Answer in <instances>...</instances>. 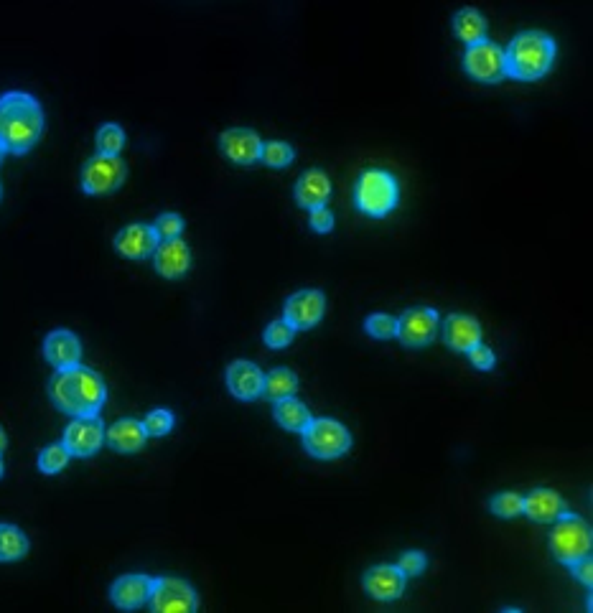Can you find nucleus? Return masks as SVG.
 Listing matches in <instances>:
<instances>
[{
  "label": "nucleus",
  "instance_id": "nucleus-1",
  "mask_svg": "<svg viewBox=\"0 0 593 613\" xmlns=\"http://www.w3.org/2000/svg\"><path fill=\"white\" fill-rule=\"evenodd\" d=\"M49 397L62 413L72 418H90L100 415L107 402L105 379L90 367L74 364V367L56 369L49 379Z\"/></svg>",
  "mask_w": 593,
  "mask_h": 613
},
{
  "label": "nucleus",
  "instance_id": "nucleus-2",
  "mask_svg": "<svg viewBox=\"0 0 593 613\" xmlns=\"http://www.w3.org/2000/svg\"><path fill=\"white\" fill-rule=\"evenodd\" d=\"M44 133V110L26 92H6L0 97V148L11 156H23Z\"/></svg>",
  "mask_w": 593,
  "mask_h": 613
},
{
  "label": "nucleus",
  "instance_id": "nucleus-3",
  "mask_svg": "<svg viewBox=\"0 0 593 613\" xmlns=\"http://www.w3.org/2000/svg\"><path fill=\"white\" fill-rule=\"evenodd\" d=\"M555 62V41L543 31H522L504 49V72L517 82H538Z\"/></svg>",
  "mask_w": 593,
  "mask_h": 613
},
{
  "label": "nucleus",
  "instance_id": "nucleus-4",
  "mask_svg": "<svg viewBox=\"0 0 593 613\" xmlns=\"http://www.w3.org/2000/svg\"><path fill=\"white\" fill-rule=\"evenodd\" d=\"M400 201V186L398 179L392 173L382 171V168H370L359 176L357 186H354V204L362 214L372 219H382L398 209Z\"/></svg>",
  "mask_w": 593,
  "mask_h": 613
},
{
  "label": "nucleus",
  "instance_id": "nucleus-5",
  "mask_svg": "<svg viewBox=\"0 0 593 613\" xmlns=\"http://www.w3.org/2000/svg\"><path fill=\"white\" fill-rule=\"evenodd\" d=\"M591 547V527H588L578 514L566 509V512L555 519L553 530H550V552H553V558L558 560V563L571 568V565L581 563L583 558L591 555Z\"/></svg>",
  "mask_w": 593,
  "mask_h": 613
},
{
  "label": "nucleus",
  "instance_id": "nucleus-6",
  "mask_svg": "<svg viewBox=\"0 0 593 613\" xmlns=\"http://www.w3.org/2000/svg\"><path fill=\"white\" fill-rule=\"evenodd\" d=\"M303 448L308 456L319 458V461H334L349 453L352 448V435L339 420L331 418H311L306 428L301 430Z\"/></svg>",
  "mask_w": 593,
  "mask_h": 613
},
{
  "label": "nucleus",
  "instance_id": "nucleus-7",
  "mask_svg": "<svg viewBox=\"0 0 593 613\" xmlns=\"http://www.w3.org/2000/svg\"><path fill=\"white\" fill-rule=\"evenodd\" d=\"M128 168L120 156H107L97 153L82 168V191L90 196H105L118 191L123 186Z\"/></svg>",
  "mask_w": 593,
  "mask_h": 613
},
{
  "label": "nucleus",
  "instance_id": "nucleus-8",
  "mask_svg": "<svg viewBox=\"0 0 593 613\" xmlns=\"http://www.w3.org/2000/svg\"><path fill=\"white\" fill-rule=\"evenodd\" d=\"M148 603L156 613H194L199 608L196 591L181 578H153Z\"/></svg>",
  "mask_w": 593,
  "mask_h": 613
},
{
  "label": "nucleus",
  "instance_id": "nucleus-9",
  "mask_svg": "<svg viewBox=\"0 0 593 613\" xmlns=\"http://www.w3.org/2000/svg\"><path fill=\"white\" fill-rule=\"evenodd\" d=\"M464 69L474 82L497 84L507 77L504 72V49L492 41H479V44L466 46Z\"/></svg>",
  "mask_w": 593,
  "mask_h": 613
},
{
  "label": "nucleus",
  "instance_id": "nucleus-10",
  "mask_svg": "<svg viewBox=\"0 0 593 613\" xmlns=\"http://www.w3.org/2000/svg\"><path fill=\"white\" fill-rule=\"evenodd\" d=\"M441 329V316L433 308H408L398 318V339L408 349H423L431 344Z\"/></svg>",
  "mask_w": 593,
  "mask_h": 613
},
{
  "label": "nucleus",
  "instance_id": "nucleus-11",
  "mask_svg": "<svg viewBox=\"0 0 593 613\" xmlns=\"http://www.w3.org/2000/svg\"><path fill=\"white\" fill-rule=\"evenodd\" d=\"M326 311V298L321 290H298L283 306V321L293 331H308L321 324Z\"/></svg>",
  "mask_w": 593,
  "mask_h": 613
},
{
  "label": "nucleus",
  "instance_id": "nucleus-12",
  "mask_svg": "<svg viewBox=\"0 0 593 613\" xmlns=\"http://www.w3.org/2000/svg\"><path fill=\"white\" fill-rule=\"evenodd\" d=\"M105 443V425H102L100 415H90V418H74L67 425L62 438V446L67 448L69 456L74 458H90Z\"/></svg>",
  "mask_w": 593,
  "mask_h": 613
},
{
  "label": "nucleus",
  "instance_id": "nucleus-13",
  "mask_svg": "<svg viewBox=\"0 0 593 613\" xmlns=\"http://www.w3.org/2000/svg\"><path fill=\"white\" fill-rule=\"evenodd\" d=\"M219 151L227 161L237 163V166H252L260 161L263 140L250 128H230L219 135Z\"/></svg>",
  "mask_w": 593,
  "mask_h": 613
},
{
  "label": "nucleus",
  "instance_id": "nucleus-14",
  "mask_svg": "<svg viewBox=\"0 0 593 613\" xmlns=\"http://www.w3.org/2000/svg\"><path fill=\"white\" fill-rule=\"evenodd\" d=\"M438 331L443 336V344L451 352L466 354L476 344H482V326H479L476 318L464 316V313H451L446 321H441V329Z\"/></svg>",
  "mask_w": 593,
  "mask_h": 613
},
{
  "label": "nucleus",
  "instance_id": "nucleus-15",
  "mask_svg": "<svg viewBox=\"0 0 593 613\" xmlns=\"http://www.w3.org/2000/svg\"><path fill=\"white\" fill-rule=\"evenodd\" d=\"M151 257L156 273L166 280L184 278L191 268V250L184 240H179V237H176V240L158 242Z\"/></svg>",
  "mask_w": 593,
  "mask_h": 613
},
{
  "label": "nucleus",
  "instance_id": "nucleus-16",
  "mask_svg": "<svg viewBox=\"0 0 593 613\" xmlns=\"http://www.w3.org/2000/svg\"><path fill=\"white\" fill-rule=\"evenodd\" d=\"M362 586L367 596L375 598V601H398L405 591V575L400 573L398 565H377V568H370L364 573Z\"/></svg>",
  "mask_w": 593,
  "mask_h": 613
},
{
  "label": "nucleus",
  "instance_id": "nucleus-17",
  "mask_svg": "<svg viewBox=\"0 0 593 613\" xmlns=\"http://www.w3.org/2000/svg\"><path fill=\"white\" fill-rule=\"evenodd\" d=\"M158 245V237L153 232L151 224L135 222L123 227L115 235V250L118 255H123L125 260H146V257L153 255Z\"/></svg>",
  "mask_w": 593,
  "mask_h": 613
},
{
  "label": "nucleus",
  "instance_id": "nucleus-18",
  "mask_svg": "<svg viewBox=\"0 0 593 613\" xmlns=\"http://www.w3.org/2000/svg\"><path fill=\"white\" fill-rule=\"evenodd\" d=\"M263 382L265 374L260 372V367H255L247 359H237L227 367V390H230L232 397L242 402L258 400L263 395Z\"/></svg>",
  "mask_w": 593,
  "mask_h": 613
},
{
  "label": "nucleus",
  "instance_id": "nucleus-19",
  "mask_svg": "<svg viewBox=\"0 0 593 613\" xmlns=\"http://www.w3.org/2000/svg\"><path fill=\"white\" fill-rule=\"evenodd\" d=\"M153 578L143 573H130L118 578L110 588V601L115 603L123 611H133V608L146 606L148 598H151Z\"/></svg>",
  "mask_w": 593,
  "mask_h": 613
},
{
  "label": "nucleus",
  "instance_id": "nucleus-20",
  "mask_svg": "<svg viewBox=\"0 0 593 613\" xmlns=\"http://www.w3.org/2000/svg\"><path fill=\"white\" fill-rule=\"evenodd\" d=\"M44 357L56 369L74 367V364L82 362V341L67 329L51 331L44 341Z\"/></svg>",
  "mask_w": 593,
  "mask_h": 613
},
{
  "label": "nucleus",
  "instance_id": "nucleus-21",
  "mask_svg": "<svg viewBox=\"0 0 593 613\" xmlns=\"http://www.w3.org/2000/svg\"><path fill=\"white\" fill-rule=\"evenodd\" d=\"M566 512L563 496H558L550 489H532L530 494L522 496V514L538 524H553L560 514Z\"/></svg>",
  "mask_w": 593,
  "mask_h": 613
},
{
  "label": "nucleus",
  "instance_id": "nucleus-22",
  "mask_svg": "<svg viewBox=\"0 0 593 613\" xmlns=\"http://www.w3.org/2000/svg\"><path fill=\"white\" fill-rule=\"evenodd\" d=\"M296 204L301 209H319V207H326V201H329L331 196V181L329 176H326L321 168H311V171H306L298 179L296 184Z\"/></svg>",
  "mask_w": 593,
  "mask_h": 613
},
{
  "label": "nucleus",
  "instance_id": "nucleus-23",
  "mask_svg": "<svg viewBox=\"0 0 593 613\" xmlns=\"http://www.w3.org/2000/svg\"><path fill=\"white\" fill-rule=\"evenodd\" d=\"M146 441L148 433L140 420L125 418L105 428V443L118 453H138L140 448L146 446Z\"/></svg>",
  "mask_w": 593,
  "mask_h": 613
},
{
  "label": "nucleus",
  "instance_id": "nucleus-24",
  "mask_svg": "<svg viewBox=\"0 0 593 613\" xmlns=\"http://www.w3.org/2000/svg\"><path fill=\"white\" fill-rule=\"evenodd\" d=\"M273 418L283 430L301 433V430L308 425V420H311V413H308V407L303 405L301 400H296V397L291 395L283 397V400H275Z\"/></svg>",
  "mask_w": 593,
  "mask_h": 613
},
{
  "label": "nucleus",
  "instance_id": "nucleus-25",
  "mask_svg": "<svg viewBox=\"0 0 593 613\" xmlns=\"http://www.w3.org/2000/svg\"><path fill=\"white\" fill-rule=\"evenodd\" d=\"M454 34L466 46L487 41V21H484V16L476 8H461L454 16Z\"/></svg>",
  "mask_w": 593,
  "mask_h": 613
},
{
  "label": "nucleus",
  "instance_id": "nucleus-26",
  "mask_svg": "<svg viewBox=\"0 0 593 613\" xmlns=\"http://www.w3.org/2000/svg\"><path fill=\"white\" fill-rule=\"evenodd\" d=\"M28 555V537L13 524H0V563H16Z\"/></svg>",
  "mask_w": 593,
  "mask_h": 613
},
{
  "label": "nucleus",
  "instance_id": "nucleus-27",
  "mask_svg": "<svg viewBox=\"0 0 593 613\" xmlns=\"http://www.w3.org/2000/svg\"><path fill=\"white\" fill-rule=\"evenodd\" d=\"M298 390V377L291 372V369L286 367H278L273 369V372L265 374V382H263V395L268 397V400H283V397H291L296 395Z\"/></svg>",
  "mask_w": 593,
  "mask_h": 613
},
{
  "label": "nucleus",
  "instance_id": "nucleus-28",
  "mask_svg": "<svg viewBox=\"0 0 593 613\" xmlns=\"http://www.w3.org/2000/svg\"><path fill=\"white\" fill-rule=\"evenodd\" d=\"M293 158H296V151L286 140H270V143H263V151H260V161L270 168L291 166Z\"/></svg>",
  "mask_w": 593,
  "mask_h": 613
},
{
  "label": "nucleus",
  "instance_id": "nucleus-29",
  "mask_svg": "<svg viewBox=\"0 0 593 613\" xmlns=\"http://www.w3.org/2000/svg\"><path fill=\"white\" fill-rule=\"evenodd\" d=\"M69 458L72 456H69V451L62 443H51V446H46L44 451L39 453V471L46 476L59 474V471L67 469Z\"/></svg>",
  "mask_w": 593,
  "mask_h": 613
},
{
  "label": "nucleus",
  "instance_id": "nucleus-30",
  "mask_svg": "<svg viewBox=\"0 0 593 613\" xmlns=\"http://www.w3.org/2000/svg\"><path fill=\"white\" fill-rule=\"evenodd\" d=\"M125 148V130L115 123H107L97 130V153L118 156Z\"/></svg>",
  "mask_w": 593,
  "mask_h": 613
},
{
  "label": "nucleus",
  "instance_id": "nucleus-31",
  "mask_svg": "<svg viewBox=\"0 0 593 613\" xmlns=\"http://www.w3.org/2000/svg\"><path fill=\"white\" fill-rule=\"evenodd\" d=\"M489 509H492V514H497V517L502 519L520 517L522 496L515 494V491H499V494H494L492 499H489Z\"/></svg>",
  "mask_w": 593,
  "mask_h": 613
},
{
  "label": "nucleus",
  "instance_id": "nucleus-32",
  "mask_svg": "<svg viewBox=\"0 0 593 613\" xmlns=\"http://www.w3.org/2000/svg\"><path fill=\"white\" fill-rule=\"evenodd\" d=\"M364 331H367L372 339H395V334H398V318L387 316V313H372V316H367V321H364Z\"/></svg>",
  "mask_w": 593,
  "mask_h": 613
},
{
  "label": "nucleus",
  "instance_id": "nucleus-33",
  "mask_svg": "<svg viewBox=\"0 0 593 613\" xmlns=\"http://www.w3.org/2000/svg\"><path fill=\"white\" fill-rule=\"evenodd\" d=\"M176 418L171 410H163V407H158V410H151V413L146 415V420H143V428H146L148 438H163V435H168L171 430H174Z\"/></svg>",
  "mask_w": 593,
  "mask_h": 613
},
{
  "label": "nucleus",
  "instance_id": "nucleus-34",
  "mask_svg": "<svg viewBox=\"0 0 593 613\" xmlns=\"http://www.w3.org/2000/svg\"><path fill=\"white\" fill-rule=\"evenodd\" d=\"M151 227H153V232H156L158 242L176 240V237H181V232H184V219L174 212H166V214H161V217H158Z\"/></svg>",
  "mask_w": 593,
  "mask_h": 613
},
{
  "label": "nucleus",
  "instance_id": "nucleus-35",
  "mask_svg": "<svg viewBox=\"0 0 593 613\" xmlns=\"http://www.w3.org/2000/svg\"><path fill=\"white\" fill-rule=\"evenodd\" d=\"M293 336H296V331H293L291 326L283 321V318H280V321H273V324L265 329L263 341H265V346H270V349H286V346L293 341Z\"/></svg>",
  "mask_w": 593,
  "mask_h": 613
},
{
  "label": "nucleus",
  "instance_id": "nucleus-36",
  "mask_svg": "<svg viewBox=\"0 0 593 613\" xmlns=\"http://www.w3.org/2000/svg\"><path fill=\"white\" fill-rule=\"evenodd\" d=\"M426 555L420 550H408L400 555L398 560V570L405 575V578H413V575H420L423 570H426Z\"/></svg>",
  "mask_w": 593,
  "mask_h": 613
},
{
  "label": "nucleus",
  "instance_id": "nucleus-37",
  "mask_svg": "<svg viewBox=\"0 0 593 613\" xmlns=\"http://www.w3.org/2000/svg\"><path fill=\"white\" fill-rule=\"evenodd\" d=\"M466 357L471 359L474 369H479V372H489V369L494 367V362H497V357H494L492 349H489V346H482V344H476L474 349H469V352H466Z\"/></svg>",
  "mask_w": 593,
  "mask_h": 613
},
{
  "label": "nucleus",
  "instance_id": "nucleus-38",
  "mask_svg": "<svg viewBox=\"0 0 593 613\" xmlns=\"http://www.w3.org/2000/svg\"><path fill=\"white\" fill-rule=\"evenodd\" d=\"M311 229L314 232H319V235H326V232H331L334 229V214L329 212L326 207H319V209H311Z\"/></svg>",
  "mask_w": 593,
  "mask_h": 613
},
{
  "label": "nucleus",
  "instance_id": "nucleus-39",
  "mask_svg": "<svg viewBox=\"0 0 593 613\" xmlns=\"http://www.w3.org/2000/svg\"><path fill=\"white\" fill-rule=\"evenodd\" d=\"M571 570H573V578L581 580L583 586H586V588H591V586H593V565H591V555H588V558H583L581 563L571 565Z\"/></svg>",
  "mask_w": 593,
  "mask_h": 613
},
{
  "label": "nucleus",
  "instance_id": "nucleus-40",
  "mask_svg": "<svg viewBox=\"0 0 593 613\" xmlns=\"http://www.w3.org/2000/svg\"><path fill=\"white\" fill-rule=\"evenodd\" d=\"M8 446V438H6V430L0 428V456H3V451H6Z\"/></svg>",
  "mask_w": 593,
  "mask_h": 613
},
{
  "label": "nucleus",
  "instance_id": "nucleus-41",
  "mask_svg": "<svg viewBox=\"0 0 593 613\" xmlns=\"http://www.w3.org/2000/svg\"><path fill=\"white\" fill-rule=\"evenodd\" d=\"M3 474H6V466H3V456H0V479H3Z\"/></svg>",
  "mask_w": 593,
  "mask_h": 613
},
{
  "label": "nucleus",
  "instance_id": "nucleus-42",
  "mask_svg": "<svg viewBox=\"0 0 593 613\" xmlns=\"http://www.w3.org/2000/svg\"><path fill=\"white\" fill-rule=\"evenodd\" d=\"M3 156H6V151H3V148H0V163H3Z\"/></svg>",
  "mask_w": 593,
  "mask_h": 613
},
{
  "label": "nucleus",
  "instance_id": "nucleus-43",
  "mask_svg": "<svg viewBox=\"0 0 593 613\" xmlns=\"http://www.w3.org/2000/svg\"><path fill=\"white\" fill-rule=\"evenodd\" d=\"M0 196H3V189H0Z\"/></svg>",
  "mask_w": 593,
  "mask_h": 613
}]
</instances>
